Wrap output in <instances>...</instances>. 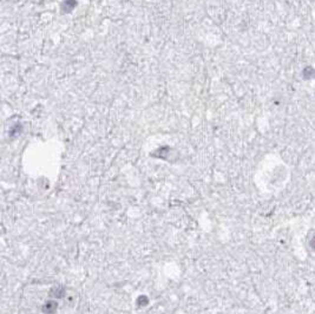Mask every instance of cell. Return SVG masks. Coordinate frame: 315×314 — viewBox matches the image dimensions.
Masks as SVG:
<instances>
[{"label": "cell", "instance_id": "cell-1", "mask_svg": "<svg viewBox=\"0 0 315 314\" xmlns=\"http://www.w3.org/2000/svg\"><path fill=\"white\" fill-rule=\"evenodd\" d=\"M308 245H310L311 249L315 253V232L312 233V235L310 236V240H308Z\"/></svg>", "mask_w": 315, "mask_h": 314}]
</instances>
